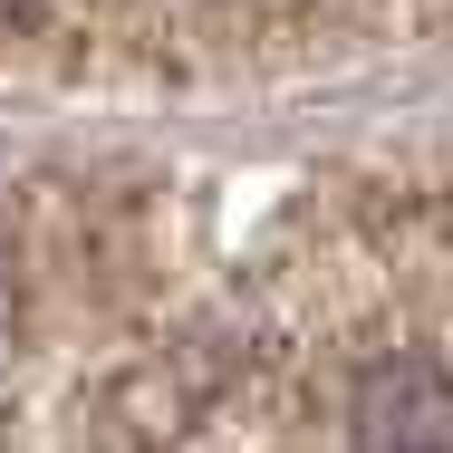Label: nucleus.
<instances>
[{"label":"nucleus","instance_id":"nucleus-2","mask_svg":"<svg viewBox=\"0 0 453 453\" xmlns=\"http://www.w3.org/2000/svg\"><path fill=\"white\" fill-rule=\"evenodd\" d=\"M10 10H29V0H10Z\"/></svg>","mask_w":453,"mask_h":453},{"label":"nucleus","instance_id":"nucleus-1","mask_svg":"<svg viewBox=\"0 0 453 453\" xmlns=\"http://www.w3.org/2000/svg\"><path fill=\"white\" fill-rule=\"evenodd\" d=\"M357 453H453V376L434 357H386L348 405Z\"/></svg>","mask_w":453,"mask_h":453}]
</instances>
